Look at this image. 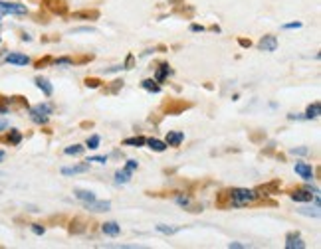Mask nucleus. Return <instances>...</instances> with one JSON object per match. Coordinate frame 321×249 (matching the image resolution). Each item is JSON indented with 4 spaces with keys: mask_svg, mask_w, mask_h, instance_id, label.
I'll return each instance as SVG.
<instances>
[{
    "mask_svg": "<svg viewBox=\"0 0 321 249\" xmlns=\"http://www.w3.org/2000/svg\"><path fill=\"white\" fill-rule=\"evenodd\" d=\"M262 200V196L256 190L248 188H232L228 190V208H244V206H252Z\"/></svg>",
    "mask_w": 321,
    "mask_h": 249,
    "instance_id": "obj_1",
    "label": "nucleus"
},
{
    "mask_svg": "<svg viewBox=\"0 0 321 249\" xmlns=\"http://www.w3.org/2000/svg\"><path fill=\"white\" fill-rule=\"evenodd\" d=\"M54 113V107L50 103H40L36 107L30 109V119L36 123V124H46L50 121V115Z\"/></svg>",
    "mask_w": 321,
    "mask_h": 249,
    "instance_id": "obj_2",
    "label": "nucleus"
},
{
    "mask_svg": "<svg viewBox=\"0 0 321 249\" xmlns=\"http://www.w3.org/2000/svg\"><path fill=\"white\" fill-rule=\"evenodd\" d=\"M192 105L186 103V101H181V99H169V101L163 103V111L169 113V115H179L183 113L185 109H190Z\"/></svg>",
    "mask_w": 321,
    "mask_h": 249,
    "instance_id": "obj_3",
    "label": "nucleus"
},
{
    "mask_svg": "<svg viewBox=\"0 0 321 249\" xmlns=\"http://www.w3.org/2000/svg\"><path fill=\"white\" fill-rule=\"evenodd\" d=\"M28 8L24 4H18V2H4V0H0V14H26Z\"/></svg>",
    "mask_w": 321,
    "mask_h": 249,
    "instance_id": "obj_4",
    "label": "nucleus"
},
{
    "mask_svg": "<svg viewBox=\"0 0 321 249\" xmlns=\"http://www.w3.org/2000/svg\"><path fill=\"white\" fill-rule=\"evenodd\" d=\"M293 168H295V174H300L305 182H311L313 180V166L309 162H295Z\"/></svg>",
    "mask_w": 321,
    "mask_h": 249,
    "instance_id": "obj_5",
    "label": "nucleus"
},
{
    "mask_svg": "<svg viewBox=\"0 0 321 249\" xmlns=\"http://www.w3.org/2000/svg\"><path fill=\"white\" fill-rule=\"evenodd\" d=\"M315 194L313 192H309L307 188H295V190H291V194H289V198L293 202H311V198H313Z\"/></svg>",
    "mask_w": 321,
    "mask_h": 249,
    "instance_id": "obj_6",
    "label": "nucleus"
},
{
    "mask_svg": "<svg viewBox=\"0 0 321 249\" xmlns=\"http://www.w3.org/2000/svg\"><path fill=\"white\" fill-rule=\"evenodd\" d=\"M258 47L262 49V52H276V49H278V38L271 36V34H266V36L260 40Z\"/></svg>",
    "mask_w": 321,
    "mask_h": 249,
    "instance_id": "obj_7",
    "label": "nucleus"
},
{
    "mask_svg": "<svg viewBox=\"0 0 321 249\" xmlns=\"http://www.w3.org/2000/svg\"><path fill=\"white\" fill-rule=\"evenodd\" d=\"M46 6L50 8L54 14H60V16H66L68 14V4L64 2V0H44Z\"/></svg>",
    "mask_w": 321,
    "mask_h": 249,
    "instance_id": "obj_8",
    "label": "nucleus"
},
{
    "mask_svg": "<svg viewBox=\"0 0 321 249\" xmlns=\"http://www.w3.org/2000/svg\"><path fill=\"white\" fill-rule=\"evenodd\" d=\"M183 140H185V133L183 131H169L167 139H165L167 146H181Z\"/></svg>",
    "mask_w": 321,
    "mask_h": 249,
    "instance_id": "obj_9",
    "label": "nucleus"
},
{
    "mask_svg": "<svg viewBox=\"0 0 321 249\" xmlns=\"http://www.w3.org/2000/svg\"><path fill=\"white\" fill-rule=\"evenodd\" d=\"M6 63H12V65H28L30 63V58L24 56V54H18V52H12L4 58Z\"/></svg>",
    "mask_w": 321,
    "mask_h": 249,
    "instance_id": "obj_10",
    "label": "nucleus"
},
{
    "mask_svg": "<svg viewBox=\"0 0 321 249\" xmlns=\"http://www.w3.org/2000/svg\"><path fill=\"white\" fill-rule=\"evenodd\" d=\"M85 208L91 212H109L111 210V202L107 200H93V202H85Z\"/></svg>",
    "mask_w": 321,
    "mask_h": 249,
    "instance_id": "obj_11",
    "label": "nucleus"
},
{
    "mask_svg": "<svg viewBox=\"0 0 321 249\" xmlns=\"http://www.w3.org/2000/svg\"><path fill=\"white\" fill-rule=\"evenodd\" d=\"M286 247H287V249H304L305 243H304V239L300 237V233H289V235L286 237Z\"/></svg>",
    "mask_w": 321,
    "mask_h": 249,
    "instance_id": "obj_12",
    "label": "nucleus"
},
{
    "mask_svg": "<svg viewBox=\"0 0 321 249\" xmlns=\"http://www.w3.org/2000/svg\"><path fill=\"white\" fill-rule=\"evenodd\" d=\"M101 232L105 235H109V237H117L121 233V226H119L117 221H105L103 226H101Z\"/></svg>",
    "mask_w": 321,
    "mask_h": 249,
    "instance_id": "obj_13",
    "label": "nucleus"
},
{
    "mask_svg": "<svg viewBox=\"0 0 321 249\" xmlns=\"http://www.w3.org/2000/svg\"><path fill=\"white\" fill-rule=\"evenodd\" d=\"M73 20H97L100 18V12L97 10H78L71 14Z\"/></svg>",
    "mask_w": 321,
    "mask_h": 249,
    "instance_id": "obj_14",
    "label": "nucleus"
},
{
    "mask_svg": "<svg viewBox=\"0 0 321 249\" xmlns=\"http://www.w3.org/2000/svg\"><path fill=\"white\" fill-rule=\"evenodd\" d=\"M87 228V223L84 218H73L69 223V233H84Z\"/></svg>",
    "mask_w": 321,
    "mask_h": 249,
    "instance_id": "obj_15",
    "label": "nucleus"
},
{
    "mask_svg": "<svg viewBox=\"0 0 321 249\" xmlns=\"http://www.w3.org/2000/svg\"><path fill=\"white\" fill-rule=\"evenodd\" d=\"M145 144L149 146L151 151H155V153H165V151H167V142H165V140H159V139H153V137L147 139Z\"/></svg>",
    "mask_w": 321,
    "mask_h": 249,
    "instance_id": "obj_16",
    "label": "nucleus"
},
{
    "mask_svg": "<svg viewBox=\"0 0 321 249\" xmlns=\"http://www.w3.org/2000/svg\"><path fill=\"white\" fill-rule=\"evenodd\" d=\"M170 73H172V71H170L169 63H161V65L157 67V71H155V81H157V83H163V81L170 76Z\"/></svg>",
    "mask_w": 321,
    "mask_h": 249,
    "instance_id": "obj_17",
    "label": "nucleus"
},
{
    "mask_svg": "<svg viewBox=\"0 0 321 249\" xmlns=\"http://www.w3.org/2000/svg\"><path fill=\"white\" fill-rule=\"evenodd\" d=\"M34 83H36V87H38V89H42V91H44V95H46V97H50V95L54 93L52 83L48 81L46 78H36V79H34Z\"/></svg>",
    "mask_w": 321,
    "mask_h": 249,
    "instance_id": "obj_18",
    "label": "nucleus"
},
{
    "mask_svg": "<svg viewBox=\"0 0 321 249\" xmlns=\"http://www.w3.org/2000/svg\"><path fill=\"white\" fill-rule=\"evenodd\" d=\"M89 170V162L85 160L84 164H76L71 168H62V174L64 176H71V174H82V172H87Z\"/></svg>",
    "mask_w": 321,
    "mask_h": 249,
    "instance_id": "obj_19",
    "label": "nucleus"
},
{
    "mask_svg": "<svg viewBox=\"0 0 321 249\" xmlns=\"http://www.w3.org/2000/svg\"><path fill=\"white\" fill-rule=\"evenodd\" d=\"M73 196H76L78 200H82L84 204H85V202H93V200H95V194H93V192H89V190H73Z\"/></svg>",
    "mask_w": 321,
    "mask_h": 249,
    "instance_id": "obj_20",
    "label": "nucleus"
},
{
    "mask_svg": "<svg viewBox=\"0 0 321 249\" xmlns=\"http://www.w3.org/2000/svg\"><path fill=\"white\" fill-rule=\"evenodd\" d=\"M141 87L145 91H151V93H161V85L155 81V79H143L141 81Z\"/></svg>",
    "mask_w": 321,
    "mask_h": 249,
    "instance_id": "obj_21",
    "label": "nucleus"
},
{
    "mask_svg": "<svg viewBox=\"0 0 321 249\" xmlns=\"http://www.w3.org/2000/svg\"><path fill=\"white\" fill-rule=\"evenodd\" d=\"M84 151H85V146H82V144H71V146L64 148V153L68 156H80V155H84Z\"/></svg>",
    "mask_w": 321,
    "mask_h": 249,
    "instance_id": "obj_22",
    "label": "nucleus"
},
{
    "mask_svg": "<svg viewBox=\"0 0 321 249\" xmlns=\"http://www.w3.org/2000/svg\"><path fill=\"white\" fill-rule=\"evenodd\" d=\"M4 140H6L8 144H20V142H22V133L16 131V129H12V131H8V135L4 137Z\"/></svg>",
    "mask_w": 321,
    "mask_h": 249,
    "instance_id": "obj_23",
    "label": "nucleus"
},
{
    "mask_svg": "<svg viewBox=\"0 0 321 249\" xmlns=\"http://www.w3.org/2000/svg\"><path fill=\"white\" fill-rule=\"evenodd\" d=\"M129 180H131V172H127L125 168L115 172V182H117V184H127Z\"/></svg>",
    "mask_w": 321,
    "mask_h": 249,
    "instance_id": "obj_24",
    "label": "nucleus"
},
{
    "mask_svg": "<svg viewBox=\"0 0 321 249\" xmlns=\"http://www.w3.org/2000/svg\"><path fill=\"white\" fill-rule=\"evenodd\" d=\"M319 113H321V107H319V103H313V105H309L307 107V111H305V115H304V119H317L319 117Z\"/></svg>",
    "mask_w": 321,
    "mask_h": 249,
    "instance_id": "obj_25",
    "label": "nucleus"
},
{
    "mask_svg": "<svg viewBox=\"0 0 321 249\" xmlns=\"http://www.w3.org/2000/svg\"><path fill=\"white\" fill-rule=\"evenodd\" d=\"M157 232L167 233V235H172V233H179L181 228H179V226H165V223H159V226H157Z\"/></svg>",
    "mask_w": 321,
    "mask_h": 249,
    "instance_id": "obj_26",
    "label": "nucleus"
},
{
    "mask_svg": "<svg viewBox=\"0 0 321 249\" xmlns=\"http://www.w3.org/2000/svg\"><path fill=\"white\" fill-rule=\"evenodd\" d=\"M175 202L179 206H183V208H192V202H190V198L186 194H177L175 196Z\"/></svg>",
    "mask_w": 321,
    "mask_h": 249,
    "instance_id": "obj_27",
    "label": "nucleus"
},
{
    "mask_svg": "<svg viewBox=\"0 0 321 249\" xmlns=\"http://www.w3.org/2000/svg\"><path fill=\"white\" fill-rule=\"evenodd\" d=\"M145 137H131V139H125L123 140V144H127V146H145Z\"/></svg>",
    "mask_w": 321,
    "mask_h": 249,
    "instance_id": "obj_28",
    "label": "nucleus"
},
{
    "mask_svg": "<svg viewBox=\"0 0 321 249\" xmlns=\"http://www.w3.org/2000/svg\"><path fill=\"white\" fill-rule=\"evenodd\" d=\"M100 142H101V137L100 135H91L89 139H87V148H91V151H95V148H100Z\"/></svg>",
    "mask_w": 321,
    "mask_h": 249,
    "instance_id": "obj_29",
    "label": "nucleus"
},
{
    "mask_svg": "<svg viewBox=\"0 0 321 249\" xmlns=\"http://www.w3.org/2000/svg\"><path fill=\"white\" fill-rule=\"evenodd\" d=\"M52 63L56 67H71L73 65V60L71 58H58V60H52Z\"/></svg>",
    "mask_w": 321,
    "mask_h": 249,
    "instance_id": "obj_30",
    "label": "nucleus"
},
{
    "mask_svg": "<svg viewBox=\"0 0 321 249\" xmlns=\"http://www.w3.org/2000/svg\"><path fill=\"white\" fill-rule=\"evenodd\" d=\"M121 87H123V81L121 79H115V81H111V87L105 89V93H117Z\"/></svg>",
    "mask_w": 321,
    "mask_h": 249,
    "instance_id": "obj_31",
    "label": "nucleus"
},
{
    "mask_svg": "<svg viewBox=\"0 0 321 249\" xmlns=\"http://www.w3.org/2000/svg\"><path fill=\"white\" fill-rule=\"evenodd\" d=\"M300 214H304V216H311V218H319V206H315V208H304V210H300Z\"/></svg>",
    "mask_w": 321,
    "mask_h": 249,
    "instance_id": "obj_32",
    "label": "nucleus"
},
{
    "mask_svg": "<svg viewBox=\"0 0 321 249\" xmlns=\"http://www.w3.org/2000/svg\"><path fill=\"white\" fill-rule=\"evenodd\" d=\"M50 63H52V58H50V56H46V58H42V60L36 62V69H42V67L50 65Z\"/></svg>",
    "mask_w": 321,
    "mask_h": 249,
    "instance_id": "obj_33",
    "label": "nucleus"
},
{
    "mask_svg": "<svg viewBox=\"0 0 321 249\" xmlns=\"http://www.w3.org/2000/svg\"><path fill=\"white\" fill-rule=\"evenodd\" d=\"M85 85L91 87V89H97V87L101 85V81H100V79H95V78H87V79H85Z\"/></svg>",
    "mask_w": 321,
    "mask_h": 249,
    "instance_id": "obj_34",
    "label": "nucleus"
},
{
    "mask_svg": "<svg viewBox=\"0 0 321 249\" xmlns=\"http://www.w3.org/2000/svg\"><path fill=\"white\" fill-rule=\"evenodd\" d=\"M137 168H139L137 160H127V164H125V170H127V172H131V174H133Z\"/></svg>",
    "mask_w": 321,
    "mask_h": 249,
    "instance_id": "obj_35",
    "label": "nucleus"
},
{
    "mask_svg": "<svg viewBox=\"0 0 321 249\" xmlns=\"http://www.w3.org/2000/svg\"><path fill=\"white\" fill-rule=\"evenodd\" d=\"M133 63H135V56H133V54H129V56H127V60H125V65H123V69H131V67H133Z\"/></svg>",
    "mask_w": 321,
    "mask_h": 249,
    "instance_id": "obj_36",
    "label": "nucleus"
},
{
    "mask_svg": "<svg viewBox=\"0 0 321 249\" xmlns=\"http://www.w3.org/2000/svg\"><path fill=\"white\" fill-rule=\"evenodd\" d=\"M284 30H298V28H302V22H291V24H284V26H282Z\"/></svg>",
    "mask_w": 321,
    "mask_h": 249,
    "instance_id": "obj_37",
    "label": "nucleus"
},
{
    "mask_svg": "<svg viewBox=\"0 0 321 249\" xmlns=\"http://www.w3.org/2000/svg\"><path fill=\"white\" fill-rule=\"evenodd\" d=\"M32 232H34L36 235H42V233L46 232V228H44V226H40V223H32Z\"/></svg>",
    "mask_w": 321,
    "mask_h": 249,
    "instance_id": "obj_38",
    "label": "nucleus"
},
{
    "mask_svg": "<svg viewBox=\"0 0 321 249\" xmlns=\"http://www.w3.org/2000/svg\"><path fill=\"white\" fill-rule=\"evenodd\" d=\"M309 153V148H305V146H302V148H291V155H307Z\"/></svg>",
    "mask_w": 321,
    "mask_h": 249,
    "instance_id": "obj_39",
    "label": "nucleus"
},
{
    "mask_svg": "<svg viewBox=\"0 0 321 249\" xmlns=\"http://www.w3.org/2000/svg\"><path fill=\"white\" fill-rule=\"evenodd\" d=\"M87 162H100V164H105V162H107V156H91V158H87Z\"/></svg>",
    "mask_w": 321,
    "mask_h": 249,
    "instance_id": "obj_40",
    "label": "nucleus"
},
{
    "mask_svg": "<svg viewBox=\"0 0 321 249\" xmlns=\"http://www.w3.org/2000/svg\"><path fill=\"white\" fill-rule=\"evenodd\" d=\"M238 44H240L242 47H250V46H252V42H250V40H244V38H240V40H238Z\"/></svg>",
    "mask_w": 321,
    "mask_h": 249,
    "instance_id": "obj_41",
    "label": "nucleus"
},
{
    "mask_svg": "<svg viewBox=\"0 0 321 249\" xmlns=\"http://www.w3.org/2000/svg\"><path fill=\"white\" fill-rule=\"evenodd\" d=\"M80 32H95V28H76V30H73V34H80Z\"/></svg>",
    "mask_w": 321,
    "mask_h": 249,
    "instance_id": "obj_42",
    "label": "nucleus"
},
{
    "mask_svg": "<svg viewBox=\"0 0 321 249\" xmlns=\"http://www.w3.org/2000/svg\"><path fill=\"white\" fill-rule=\"evenodd\" d=\"M190 30H192V32H204V26H199V24H192Z\"/></svg>",
    "mask_w": 321,
    "mask_h": 249,
    "instance_id": "obj_43",
    "label": "nucleus"
},
{
    "mask_svg": "<svg viewBox=\"0 0 321 249\" xmlns=\"http://www.w3.org/2000/svg\"><path fill=\"white\" fill-rule=\"evenodd\" d=\"M228 247H230V249H244L246 245H242V243H236V241H232V243H230Z\"/></svg>",
    "mask_w": 321,
    "mask_h": 249,
    "instance_id": "obj_44",
    "label": "nucleus"
},
{
    "mask_svg": "<svg viewBox=\"0 0 321 249\" xmlns=\"http://www.w3.org/2000/svg\"><path fill=\"white\" fill-rule=\"evenodd\" d=\"M4 129H8V121L6 119H0V131H4Z\"/></svg>",
    "mask_w": 321,
    "mask_h": 249,
    "instance_id": "obj_45",
    "label": "nucleus"
},
{
    "mask_svg": "<svg viewBox=\"0 0 321 249\" xmlns=\"http://www.w3.org/2000/svg\"><path fill=\"white\" fill-rule=\"evenodd\" d=\"M8 113V107H2V105H0V115H6Z\"/></svg>",
    "mask_w": 321,
    "mask_h": 249,
    "instance_id": "obj_46",
    "label": "nucleus"
},
{
    "mask_svg": "<svg viewBox=\"0 0 321 249\" xmlns=\"http://www.w3.org/2000/svg\"><path fill=\"white\" fill-rule=\"evenodd\" d=\"M4 156H6V155H4V151H0V160H4Z\"/></svg>",
    "mask_w": 321,
    "mask_h": 249,
    "instance_id": "obj_47",
    "label": "nucleus"
}]
</instances>
